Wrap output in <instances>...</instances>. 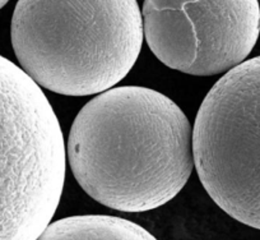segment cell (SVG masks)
I'll use <instances>...</instances> for the list:
<instances>
[{
	"label": "cell",
	"instance_id": "obj_1",
	"mask_svg": "<svg viewBox=\"0 0 260 240\" xmlns=\"http://www.w3.org/2000/svg\"><path fill=\"white\" fill-rule=\"evenodd\" d=\"M65 152L82 189L121 212L165 206L194 169L186 115L164 94L138 86L111 88L87 102Z\"/></svg>",
	"mask_w": 260,
	"mask_h": 240
},
{
	"label": "cell",
	"instance_id": "obj_6",
	"mask_svg": "<svg viewBox=\"0 0 260 240\" xmlns=\"http://www.w3.org/2000/svg\"><path fill=\"white\" fill-rule=\"evenodd\" d=\"M37 240H157L141 225L104 215H82L51 222Z\"/></svg>",
	"mask_w": 260,
	"mask_h": 240
},
{
	"label": "cell",
	"instance_id": "obj_3",
	"mask_svg": "<svg viewBox=\"0 0 260 240\" xmlns=\"http://www.w3.org/2000/svg\"><path fill=\"white\" fill-rule=\"evenodd\" d=\"M64 137L42 89L0 55V240H37L59 207Z\"/></svg>",
	"mask_w": 260,
	"mask_h": 240
},
{
	"label": "cell",
	"instance_id": "obj_5",
	"mask_svg": "<svg viewBox=\"0 0 260 240\" xmlns=\"http://www.w3.org/2000/svg\"><path fill=\"white\" fill-rule=\"evenodd\" d=\"M141 12L151 51L169 68L191 76L229 73L246 62L259 39L255 0H148Z\"/></svg>",
	"mask_w": 260,
	"mask_h": 240
},
{
	"label": "cell",
	"instance_id": "obj_4",
	"mask_svg": "<svg viewBox=\"0 0 260 240\" xmlns=\"http://www.w3.org/2000/svg\"><path fill=\"white\" fill-rule=\"evenodd\" d=\"M194 167L219 208L260 230V55L224 74L192 128Z\"/></svg>",
	"mask_w": 260,
	"mask_h": 240
},
{
	"label": "cell",
	"instance_id": "obj_2",
	"mask_svg": "<svg viewBox=\"0 0 260 240\" xmlns=\"http://www.w3.org/2000/svg\"><path fill=\"white\" fill-rule=\"evenodd\" d=\"M12 45L19 68L40 87L65 96L114 88L136 64L143 45L134 0L18 2Z\"/></svg>",
	"mask_w": 260,
	"mask_h": 240
},
{
	"label": "cell",
	"instance_id": "obj_7",
	"mask_svg": "<svg viewBox=\"0 0 260 240\" xmlns=\"http://www.w3.org/2000/svg\"><path fill=\"white\" fill-rule=\"evenodd\" d=\"M7 6V2H3V0H0V9L3 8V7Z\"/></svg>",
	"mask_w": 260,
	"mask_h": 240
}]
</instances>
